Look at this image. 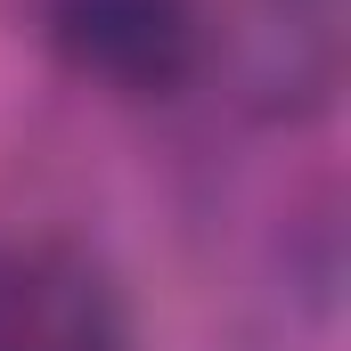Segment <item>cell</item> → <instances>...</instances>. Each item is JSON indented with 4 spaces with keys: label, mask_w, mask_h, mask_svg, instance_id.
<instances>
[{
    "label": "cell",
    "mask_w": 351,
    "mask_h": 351,
    "mask_svg": "<svg viewBox=\"0 0 351 351\" xmlns=\"http://www.w3.org/2000/svg\"><path fill=\"white\" fill-rule=\"evenodd\" d=\"M49 33L114 90H172L204 49L196 0H49Z\"/></svg>",
    "instance_id": "cell-1"
},
{
    "label": "cell",
    "mask_w": 351,
    "mask_h": 351,
    "mask_svg": "<svg viewBox=\"0 0 351 351\" xmlns=\"http://www.w3.org/2000/svg\"><path fill=\"white\" fill-rule=\"evenodd\" d=\"M0 351H90V335H74V327H49V319L16 335V327L0 319Z\"/></svg>",
    "instance_id": "cell-2"
}]
</instances>
